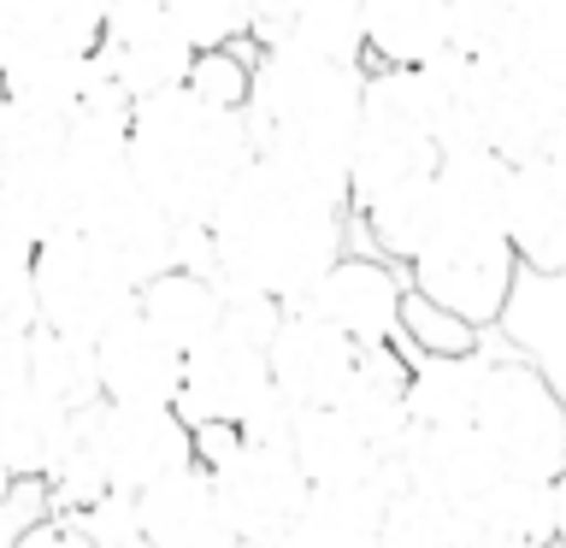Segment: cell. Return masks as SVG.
I'll list each match as a JSON object with an SVG mask.
<instances>
[{
  "label": "cell",
  "mask_w": 566,
  "mask_h": 548,
  "mask_svg": "<svg viewBox=\"0 0 566 548\" xmlns=\"http://www.w3.org/2000/svg\"><path fill=\"white\" fill-rule=\"evenodd\" d=\"M265 360H272V383L290 396L295 407H313V401H336L360 366V342L331 325L325 313L313 307H290L283 325L272 330L265 342Z\"/></svg>",
  "instance_id": "cell-12"
},
{
  "label": "cell",
  "mask_w": 566,
  "mask_h": 548,
  "mask_svg": "<svg viewBox=\"0 0 566 548\" xmlns=\"http://www.w3.org/2000/svg\"><path fill=\"white\" fill-rule=\"evenodd\" d=\"M407 366L413 360H401L396 342L360 348V366H354L348 389L336 396V407H343V413L360 424L384 454H401L407 442H413V431H419L413 407H407Z\"/></svg>",
  "instance_id": "cell-20"
},
{
  "label": "cell",
  "mask_w": 566,
  "mask_h": 548,
  "mask_svg": "<svg viewBox=\"0 0 566 548\" xmlns=\"http://www.w3.org/2000/svg\"><path fill=\"white\" fill-rule=\"evenodd\" d=\"M407 272L424 295H437L442 307L472 318L478 330H490L513 301V277H520V254L502 219H437L431 242L407 260Z\"/></svg>",
  "instance_id": "cell-6"
},
{
  "label": "cell",
  "mask_w": 566,
  "mask_h": 548,
  "mask_svg": "<svg viewBox=\"0 0 566 548\" xmlns=\"http://www.w3.org/2000/svg\"><path fill=\"white\" fill-rule=\"evenodd\" d=\"M106 12H118V7H159V0H101Z\"/></svg>",
  "instance_id": "cell-44"
},
{
  "label": "cell",
  "mask_w": 566,
  "mask_h": 548,
  "mask_svg": "<svg viewBox=\"0 0 566 548\" xmlns=\"http://www.w3.org/2000/svg\"><path fill=\"white\" fill-rule=\"evenodd\" d=\"M283 301L272 289H260V283L248 277H224L219 272V330L224 336H242V342H272V330L283 325Z\"/></svg>",
  "instance_id": "cell-34"
},
{
  "label": "cell",
  "mask_w": 566,
  "mask_h": 548,
  "mask_svg": "<svg viewBox=\"0 0 566 548\" xmlns=\"http://www.w3.org/2000/svg\"><path fill=\"white\" fill-rule=\"evenodd\" d=\"M242 42L230 48H201L189 65V88L212 106H242L248 101V83H254V60H242L237 53Z\"/></svg>",
  "instance_id": "cell-37"
},
{
  "label": "cell",
  "mask_w": 566,
  "mask_h": 548,
  "mask_svg": "<svg viewBox=\"0 0 566 548\" xmlns=\"http://www.w3.org/2000/svg\"><path fill=\"white\" fill-rule=\"evenodd\" d=\"M502 65H520L555 106H566V0H531L513 12Z\"/></svg>",
  "instance_id": "cell-29"
},
{
  "label": "cell",
  "mask_w": 566,
  "mask_h": 548,
  "mask_svg": "<svg viewBox=\"0 0 566 548\" xmlns=\"http://www.w3.org/2000/svg\"><path fill=\"white\" fill-rule=\"evenodd\" d=\"M83 230H95L106 247H118L124 265L148 283L154 272L177 265V219L154 201V189L124 166L113 177H101L95 189L83 194Z\"/></svg>",
  "instance_id": "cell-11"
},
{
  "label": "cell",
  "mask_w": 566,
  "mask_h": 548,
  "mask_svg": "<svg viewBox=\"0 0 566 548\" xmlns=\"http://www.w3.org/2000/svg\"><path fill=\"white\" fill-rule=\"evenodd\" d=\"M7 130H12V106H7V95H0V148H7Z\"/></svg>",
  "instance_id": "cell-43"
},
{
  "label": "cell",
  "mask_w": 566,
  "mask_h": 548,
  "mask_svg": "<svg viewBox=\"0 0 566 548\" xmlns=\"http://www.w3.org/2000/svg\"><path fill=\"white\" fill-rule=\"evenodd\" d=\"M502 224L513 236L520 265H531L543 277H566V166L560 159L537 154L507 171Z\"/></svg>",
  "instance_id": "cell-16"
},
{
  "label": "cell",
  "mask_w": 566,
  "mask_h": 548,
  "mask_svg": "<svg viewBox=\"0 0 566 548\" xmlns=\"http://www.w3.org/2000/svg\"><path fill=\"white\" fill-rule=\"evenodd\" d=\"M366 7V60L424 65L449 48V0H360Z\"/></svg>",
  "instance_id": "cell-24"
},
{
  "label": "cell",
  "mask_w": 566,
  "mask_h": 548,
  "mask_svg": "<svg viewBox=\"0 0 566 548\" xmlns=\"http://www.w3.org/2000/svg\"><path fill=\"white\" fill-rule=\"evenodd\" d=\"M12 484H18V477H12V466H7V454H0V495H7Z\"/></svg>",
  "instance_id": "cell-45"
},
{
  "label": "cell",
  "mask_w": 566,
  "mask_h": 548,
  "mask_svg": "<svg viewBox=\"0 0 566 548\" xmlns=\"http://www.w3.org/2000/svg\"><path fill=\"white\" fill-rule=\"evenodd\" d=\"M360 95H366V65H336L290 42L260 48L254 83H248L242 101L254 154L348 194L354 141H360Z\"/></svg>",
  "instance_id": "cell-2"
},
{
  "label": "cell",
  "mask_w": 566,
  "mask_h": 548,
  "mask_svg": "<svg viewBox=\"0 0 566 548\" xmlns=\"http://www.w3.org/2000/svg\"><path fill=\"white\" fill-rule=\"evenodd\" d=\"M248 7H254V48H272V42H283L301 0H248Z\"/></svg>",
  "instance_id": "cell-39"
},
{
  "label": "cell",
  "mask_w": 566,
  "mask_h": 548,
  "mask_svg": "<svg viewBox=\"0 0 566 548\" xmlns=\"http://www.w3.org/2000/svg\"><path fill=\"white\" fill-rule=\"evenodd\" d=\"M290 449L313 484H360V477H378V466H384V449L336 401L295 407Z\"/></svg>",
  "instance_id": "cell-22"
},
{
  "label": "cell",
  "mask_w": 566,
  "mask_h": 548,
  "mask_svg": "<svg viewBox=\"0 0 566 548\" xmlns=\"http://www.w3.org/2000/svg\"><path fill=\"white\" fill-rule=\"evenodd\" d=\"M30 383L42 389V396H53L60 407H71V413H77V407H95V401H101L95 342L35 325V330H30Z\"/></svg>",
  "instance_id": "cell-30"
},
{
  "label": "cell",
  "mask_w": 566,
  "mask_h": 548,
  "mask_svg": "<svg viewBox=\"0 0 566 548\" xmlns=\"http://www.w3.org/2000/svg\"><path fill=\"white\" fill-rule=\"evenodd\" d=\"M283 42L336 65H366V7L360 0H301Z\"/></svg>",
  "instance_id": "cell-31"
},
{
  "label": "cell",
  "mask_w": 566,
  "mask_h": 548,
  "mask_svg": "<svg viewBox=\"0 0 566 548\" xmlns=\"http://www.w3.org/2000/svg\"><path fill=\"white\" fill-rule=\"evenodd\" d=\"M401 342H407V354H467V348H484V330L472 318H460L454 307H442L437 295H424L419 283H407Z\"/></svg>",
  "instance_id": "cell-33"
},
{
  "label": "cell",
  "mask_w": 566,
  "mask_h": 548,
  "mask_svg": "<svg viewBox=\"0 0 566 548\" xmlns=\"http://www.w3.org/2000/svg\"><path fill=\"white\" fill-rule=\"evenodd\" d=\"M101 65L130 101H148V95H166V88L189 83V65H195V48L177 18L159 7H118L106 12V35H101Z\"/></svg>",
  "instance_id": "cell-10"
},
{
  "label": "cell",
  "mask_w": 566,
  "mask_h": 548,
  "mask_svg": "<svg viewBox=\"0 0 566 548\" xmlns=\"http://www.w3.org/2000/svg\"><path fill=\"white\" fill-rule=\"evenodd\" d=\"M35 224H30V212L18 207V194L0 183V277H12V272H30V260H35Z\"/></svg>",
  "instance_id": "cell-38"
},
{
  "label": "cell",
  "mask_w": 566,
  "mask_h": 548,
  "mask_svg": "<svg viewBox=\"0 0 566 548\" xmlns=\"http://www.w3.org/2000/svg\"><path fill=\"white\" fill-rule=\"evenodd\" d=\"M195 460L212 472L224 502V519L237 542L283 548L301 502H307L313 477L301 472L290 442H260L242 436L237 424H195Z\"/></svg>",
  "instance_id": "cell-4"
},
{
  "label": "cell",
  "mask_w": 566,
  "mask_h": 548,
  "mask_svg": "<svg viewBox=\"0 0 566 548\" xmlns=\"http://www.w3.org/2000/svg\"><path fill=\"white\" fill-rule=\"evenodd\" d=\"M60 513L77 519L83 548H142V542H148V537H142V507H136L130 489H106L88 507H60Z\"/></svg>",
  "instance_id": "cell-36"
},
{
  "label": "cell",
  "mask_w": 566,
  "mask_h": 548,
  "mask_svg": "<svg viewBox=\"0 0 566 548\" xmlns=\"http://www.w3.org/2000/svg\"><path fill=\"white\" fill-rule=\"evenodd\" d=\"M484 348L467 354H413L407 366V407L419 424H472L478 389H484Z\"/></svg>",
  "instance_id": "cell-25"
},
{
  "label": "cell",
  "mask_w": 566,
  "mask_h": 548,
  "mask_svg": "<svg viewBox=\"0 0 566 548\" xmlns=\"http://www.w3.org/2000/svg\"><path fill=\"white\" fill-rule=\"evenodd\" d=\"M77 413L60 407L53 396H42L35 383L0 389V454H7L12 477H42L48 484V472L60 466L65 442H71V431H77Z\"/></svg>",
  "instance_id": "cell-23"
},
{
  "label": "cell",
  "mask_w": 566,
  "mask_h": 548,
  "mask_svg": "<svg viewBox=\"0 0 566 548\" xmlns=\"http://www.w3.org/2000/svg\"><path fill=\"white\" fill-rule=\"evenodd\" d=\"M166 12L177 18V30H184L195 48L254 42V7H248V0H166Z\"/></svg>",
  "instance_id": "cell-35"
},
{
  "label": "cell",
  "mask_w": 566,
  "mask_h": 548,
  "mask_svg": "<svg viewBox=\"0 0 566 548\" xmlns=\"http://www.w3.org/2000/svg\"><path fill=\"white\" fill-rule=\"evenodd\" d=\"M401 295L407 283L396 277V260L378 254H343L318 277V289L307 295L313 313H325L331 325H343L360 348H384V342H401Z\"/></svg>",
  "instance_id": "cell-14"
},
{
  "label": "cell",
  "mask_w": 566,
  "mask_h": 548,
  "mask_svg": "<svg viewBox=\"0 0 566 548\" xmlns=\"http://www.w3.org/2000/svg\"><path fill=\"white\" fill-rule=\"evenodd\" d=\"M467 106H472L478 136H484L507 166L537 159L548 148V124H555V113H560L520 65H502V60H472Z\"/></svg>",
  "instance_id": "cell-13"
},
{
  "label": "cell",
  "mask_w": 566,
  "mask_h": 548,
  "mask_svg": "<svg viewBox=\"0 0 566 548\" xmlns=\"http://www.w3.org/2000/svg\"><path fill=\"white\" fill-rule=\"evenodd\" d=\"M507 159L490 141H460L437 154V219H502Z\"/></svg>",
  "instance_id": "cell-28"
},
{
  "label": "cell",
  "mask_w": 566,
  "mask_h": 548,
  "mask_svg": "<svg viewBox=\"0 0 566 548\" xmlns=\"http://www.w3.org/2000/svg\"><path fill=\"white\" fill-rule=\"evenodd\" d=\"M555 542H566V477H555Z\"/></svg>",
  "instance_id": "cell-42"
},
{
  "label": "cell",
  "mask_w": 566,
  "mask_h": 548,
  "mask_svg": "<svg viewBox=\"0 0 566 548\" xmlns=\"http://www.w3.org/2000/svg\"><path fill=\"white\" fill-rule=\"evenodd\" d=\"M472 424L490 436V449L502 454L507 472L555 477L566 466V401L520 354L484 366V389H478Z\"/></svg>",
  "instance_id": "cell-7"
},
{
  "label": "cell",
  "mask_w": 566,
  "mask_h": 548,
  "mask_svg": "<svg viewBox=\"0 0 566 548\" xmlns=\"http://www.w3.org/2000/svg\"><path fill=\"white\" fill-rule=\"evenodd\" d=\"M548 159H560V166H566V106H560V113H555V124H548V148H543Z\"/></svg>",
  "instance_id": "cell-41"
},
{
  "label": "cell",
  "mask_w": 566,
  "mask_h": 548,
  "mask_svg": "<svg viewBox=\"0 0 566 548\" xmlns=\"http://www.w3.org/2000/svg\"><path fill=\"white\" fill-rule=\"evenodd\" d=\"M24 12H30V0H0V71L18 53V42H24Z\"/></svg>",
  "instance_id": "cell-40"
},
{
  "label": "cell",
  "mask_w": 566,
  "mask_h": 548,
  "mask_svg": "<svg viewBox=\"0 0 566 548\" xmlns=\"http://www.w3.org/2000/svg\"><path fill=\"white\" fill-rule=\"evenodd\" d=\"M142 507V537L148 548H237V530L224 519L219 484L201 460L166 472L159 484H148L136 495Z\"/></svg>",
  "instance_id": "cell-17"
},
{
  "label": "cell",
  "mask_w": 566,
  "mask_h": 548,
  "mask_svg": "<svg viewBox=\"0 0 566 548\" xmlns=\"http://www.w3.org/2000/svg\"><path fill=\"white\" fill-rule=\"evenodd\" d=\"M272 360H265L260 342H242V336L212 330L207 342H195L184 354V389H177V407H184L189 424H248V413L272 396Z\"/></svg>",
  "instance_id": "cell-9"
},
{
  "label": "cell",
  "mask_w": 566,
  "mask_h": 548,
  "mask_svg": "<svg viewBox=\"0 0 566 548\" xmlns=\"http://www.w3.org/2000/svg\"><path fill=\"white\" fill-rule=\"evenodd\" d=\"M343 219L348 194L301 177L277 159L254 154L212 207V254L224 277H248L272 289L283 307H307L318 277L343 260Z\"/></svg>",
  "instance_id": "cell-1"
},
{
  "label": "cell",
  "mask_w": 566,
  "mask_h": 548,
  "mask_svg": "<svg viewBox=\"0 0 566 548\" xmlns=\"http://www.w3.org/2000/svg\"><path fill=\"white\" fill-rule=\"evenodd\" d=\"M384 507H389V477L360 484H313L290 525V548H378L384 542Z\"/></svg>",
  "instance_id": "cell-19"
},
{
  "label": "cell",
  "mask_w": 566,
  "mask_h": 548,
  "mask_svg": "<svg viewBox=\"0 0 566 548\" xmlns=\"http://www.w3.org/2000/svg\"><path fill=\"white\" fill-rule=\"evenodd\" d=\"M95 371H101L106 401H177V389H184V348L142 307H130L118 325H106L95 336Z\"/></svg>",
  "instance_id": "cell-15"
},
{
  "label": "cell",
  "mask_w": 566,
  "mask_h": 548,
  "mask_svg": "<svg viewBox=\"0 0 566 548\" xmlns=\"http://www.w3.org/2000/svg\"><path fill=\"white\" fill-rule=\"evenodd\" d=\"M507 7H513V12H520V7H531V0H507Z\"/></svg>",
  "instance_id": "cell-46"
},
{
  "label": "cell",
  "mask_w": 566,
  "mask_h": 548,
  "mask_svg": "<svg viewBox=\"0 0 566 548\" xmlns=\"http://www.w3.org/2000/svg\"><path fill=\"white\" fill-rule=\"evenodd\" d=\"M142 313L171 336L177 348H195L219 330V272H195V265H166L142 283Z\"/></svg>",
  "instance_id": "cell-26"
},
{
  "label": "cell",
  "mask_w": 566,
  "mask_h": 548,
  "mask_svg": "<svg viewBox=\"0 0 566 548\" xmlns=\"http://www.w3.org/2000/svg\"><path fill=\"white\" fill-rule=\"evenodd\" d=\"M88 436L101 449V466L113 489L142 495L166 472L195 460V424L177 401H95L88 407Z\"/></svg>",
  "instance_id": "cell-8"
},
{
  "label": "cell",
  "mask_w": 566,
  "mask_h": 548,
  "mask_svg": "<svg viewBox=\"0 0 566 548\" xmlns=\"http://www.w3.org/2000/svg\"><path fill=\"white\" fill-rule=\"evenodd\" d=\"M106 77L101 53H48V48H18L7 71H0V95L18 113L71 124V113L83 106V95Z\"/></svg>",
  "instance_id": "cell-21"
},
{
  "label": "cell",
  "mask_w": 566,
  "mask_h": 548,
  "mask_svg": "<svg viewBox=\"0 0 566 548\" xmlns=\"http://www.w3.org/2000/svg\"><path fill=\"white\" fill-rule=\"evenodd\" d=\"M30 283H35V313H42V325L65 330V336H83V342H95L106 325H118V318L142 301V277L124 265V254L106 247L95 230H83V224L48 230V236L35 242Z\"/></svg>",
  "instance_id": "cell-5"
},
{
  "label": "cell",
  "mask_w": 566,
  "mask_h": 548,
  "mask_svg": "<svg viewBox=\"0 0 566 548\" xmlns=\"http://www.w3.org/2000/svg\"><path fill=\"white\" fill-rule=\"evenodd\" d=\"M248 159H254V136H248L242 106H212L189 83L136 101L130 171L177 224H207Z\"/></svg>",
  "instance_id": "cell-3"
},
{
  "label": "cell",
  "mask_w": 566,
  "mask_h": 548,
  "mask_svg": "<svg viewBox=\"0 0 566 548\" xmlns=\"http://www.w3.org/2000/svg\"><path fill=\"white\" fill-rule=\"evenodd\" d=\"M354 219L366 224V236L378 242V254H389L396 265H407L431 242L437 230V177L419 171V177H401V183L378 189L366 207H354Z\"/></svg>",
  "instance_id": "cell-27"
},
{
  "label": "cell",
  "mask_w": 566,
  "mask_h": 548,
  "mask_svg": "<svg viewBox=\"0 0 566 548\" xmlns=\"http://www.w3.org/2000/svg\"><path fill=\"white\" fill-rule=\"evenodd\" d=\"M106 35L101 0H30L24 12V42L18 48H48V53H95Z\"/></svg>",
  "instance_id": "cell-32"
},
{
  "label": "cell",
  "mask_w": 566,
  "mask_h": 548,
  "mask_svg": "<svg viewBox=\"0 0 566 548\" xmlns=\"http://www.w3.org/2000/svg\"><path fill=\"white\" fill-rule=\"evenodd\" d=\"M460 507V548H525L555 542V477L502 472Z\"/></svg>",
  "instance_id": "cell-18"
}]
</instances>
